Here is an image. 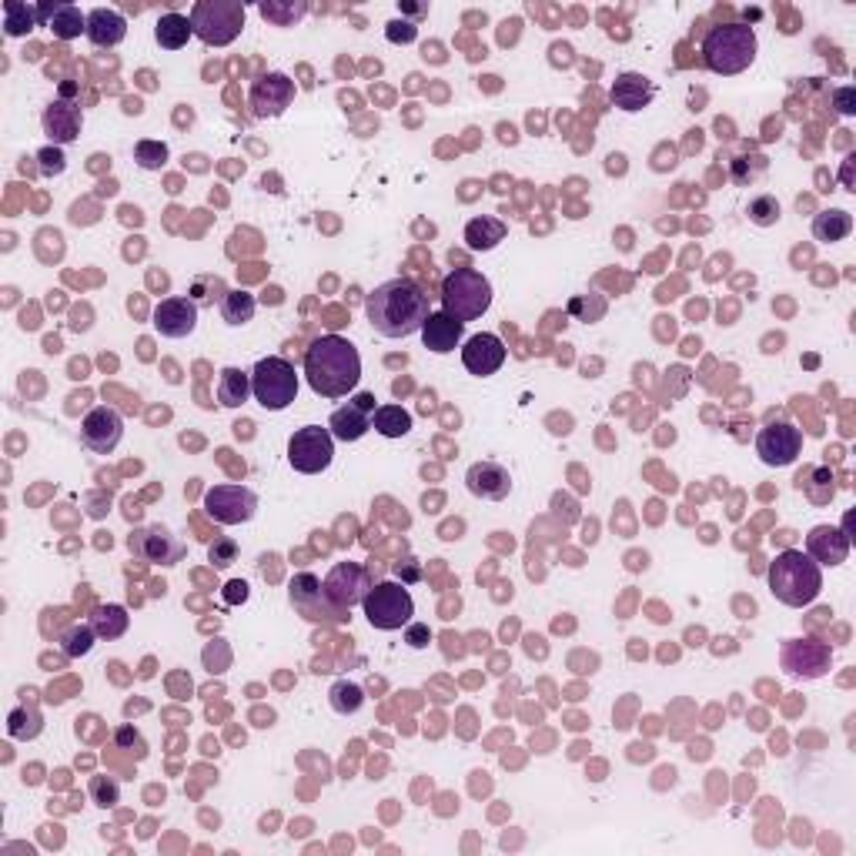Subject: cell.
<instances>
[{
    "label": "cell",
    "mask_w": 856,
    "mask_h": 856,
    "mask_svg": "<svg viewBox=\"0 0 856 856\" xmlns=\"http://www.w3.org/2000/svg\"><path fill=\"white\" fill-rule=\"evenodd\" d=\"M365 315L382 338H408V335L422 332V325L432 311H428V295L415 285V281L395 278V281L378 285L372 295H368Z\"/></svg>",
    "instance_id": "obj_1"
},
{
    "label": "cell",
    "mask_w": 856,
    "mask_h": 856,
    "mask_svg": "<svg viewBox=\"0 0 856 856\" xmlns=\"http://www.w3.org/2000/svg\"><path fill=\"white\" fill-rule=\"evenodd\" d=\"M305 378L321 398H342L362 382V355L348 338L321 335L305 352Z\"/></svg>",
    "instance_id": "obj_2"
},
{
    "label": "cell",
    "mask_w": 856,
    "mask_h": 856,
    "mask_svg": "<svg viewBox=\"0 0 856 856\" xmlns=\"http://www.w3.org/2000/svg\"><path fill=\"white\" fill-rule=\"evenodd\" d=\"M770 589L783 606H793V609L810 606L823 589L820 562H813L806 552H796V549L780 552L770 566Z\"/></svg>",
    "instance_id": "obj_3"
},
{
    "label": "cell",
    "mask_w": 856,
    "mask_h": 856,
    "mask_svg": "<svg viewBox=\"0 0 856 856\" xmlns=\"http://www.w3.org/2000/svg\"><path fill=\"white\" fill-rule=\"evenodd\" d=\"M756 61V31L749 24H719L703 41V64L713 74H743Z\"/></svg>",
    "instance_id": "obj_4"
},
{
    "label": "cell",
    "mask_w": 856,
    "mask_h": 856,
    "mask_svg": "<svg viewBox=\"0 0 856 856\" xmlns=\"http://www.w3.org/2000/svg\"><path fill=\"white\" fill-rule=\"evenodd\" d=\"M492 305V285L482 271L475 268H455L442 281V311L459 321L482 318Z\"/></svg>",
    "instance_id": "obj_5"
},
{
    "label": "cell",
    "mask_w": 856,
    "mask_h": 856,
    "mask_svg": "<svg viewBox=\"0 0 856 856\" xmlns=\"http://www.w3.org/2000/svg\"><path fill=\"white\" fill-rule=\"evenodd\" d=\"M191 27L208 47H225L245 27V7L235 0H198L191 7Z\"/></svg>",
    "instance_id": "obj_6"
},
{
    "label": "cell",
    "mask_w": 856,
    "mask_h": 856,
    "mask_svg": "<svg viewBox=\"0 0 856 856\" xmlns=\"http://www.w3.org/2000/svg\"><path fill=\"white\" fill-rule=\"evenodd\" d=\"M251 395L268 412H285L298 398V375L295 365L285 358H261L251 372Z\"/></svg>",
    "instance_id": "obj_7"
},
{
    "label": "cell",
    "mask_w": 856,
    "mask_h": 856,
    "mask_svg": "<svg viewBox=\"0 0 856 856\" xmlns=\"http://www.w3.org/2000/svg\"><path fill=\"white\" fill-rule=\"evenodd\" d=\"M362 609H365V619L382 632L402 629L415 616L412 592L405 586H398V582H378V586H372L365 592Z\"/></svg>",
    "instance_id": "obj_8"
},
{
    "label": "cell",
    "mask_w": 856,
    "mask_h": 856,
    "mask_svg": "<svg viewBox=\"0 0 856 856\" xmlns=\"http://www.w3.org/2000/svg\"><path fill=\"white\" fill-rule=\"evenodd\" d=\"M335 459V435L321 425H305L288 439V462L301 475L325 472Z\"/></svg>",
    "instance_id": "obj_9"
},
{
    "label": "cell",
    "mask_w": 856,
    "mask_h": 856,
    "mask_svg": "<svg viewBox=\"0 0 856 856\" xmlns=\"http://www.w3.org/2000/svg\"><path fill=\"white\" fill-rule=\"evenodd\" d=\"M204 509L214 522L221 525H241L251 522L258 512V495L245 489V485H214V489L204 495Z\"/></svg>",
    "instance_id": "obj_10"
},
{
    "label": "cell",
    "mask_w": 856,
    "mask_h": 856,
    "mask_svg": "<svg viewBox=\"0 0 856 856\" xmlns=\"http://www.w3.org/2000/svg\"><path fill=\"white\" fill-rule=\"evenodd\" d=\"M800 449H803V432L790 422H773L756 435V455L766 465H773V469L793 465L800 459Z\"/></svg>",
    "instance_id": "obj_11"
},
{
    "label": "cell",
    "mask_w": 856,
    "mask_h": 856,
    "mask_svg": "<svg viewBox=\"0 0 856 856\" xmlns=\"http://www.w3.org/2000/svg\"><path fill=\"white\" fill-rule=\"evenodd\" d=\"M124 439V422L114 408L97 405L87 412V418L81 422V442L97 455H111Z\"/></svg>",
    "instance_id": "obj_12"
},
{
    "label": "cell",
    "mask_w": 856,
    "mask_h": 856,
    "mask_svg": "<svg viewBox=\"0 0 856 856\" xmlns=\"http://www.w3.org/2000/svg\"><path fill=\"white\" fill-rule=\"evenodd\" d=\"M291 606H295L305 619H345V612H348L328 599L325 586H321L311 572H301V576H295V582H291Z\"/></svg>",
    "instance_id": "obj_13"
},
{
    "label": "cell",
    "mask_w": 856,
    "mask_h": 856,
    "mask_svg": "<svg viewBox=\"0 0 856 856\" xmlns=\"http://www.w3.org/2000/svg\"><path fill=\"white\" fill-rule=\"evenodd\" d=\"M505 355H509V352H505L502 338L492 335V332H482V335H472L469 342H465L462 365L469 368L472 375L489 378V375H495L505 365Z\"/></svg>",
    "instance_id": "obj_14"
},
{
    "label": "cell",
    "mask_w": 856,
    "mask_h": 856,
    "mask_svg": "<svg viewBox=\"0 0 856 856\" xmlns=\"http://www.w3.org/2000/svg\"><path fill=\"white\" fill-rule=\"evenodd\" d=\"M783 666L790 669L793 676L816 679L830 669V649L816 639H793L783 646Z\"/></svg>",
    "instance_id": "obj_15"
},
{
    "label": "cell",
    "mask_w": 856,
    "mask_h": 856,
    "mask_svg": "<svg viewBox=\"0 0 856 856\" xmlns=\"http://www.w3.org/2000/svg\"><path fill=\"white\" fill-rule=\"evenodd\" d=\"M154 328L164 338H184L198 328V301L191 298H164L154 308Z\"/></svg>",
    "instance_id": "obj_16"
},
{
    "label": "cell",
    "mask_w": 856,
    "mask_h": 856,
    "mask_svg": "<svg viewBox=\"0 0 856 856\" xmlns=\"http://www.w3.org/2000/svg\"><path fill=\"white\" fill-rule=\"evenodd\" d=\"M128 546H131V552H138L141 559L161 562V566H174V562L184 556V546L168 529H161V525H151V529L134 532Z\"/></svg>",
    "instance_id": "obj_17"
},
{
    "label": "cell",
    "mask_w": 856,
    "mask_h": 856,
    "mask_svg": "<svg viewBox=\"0 0 856 856\" xmlns=\"http://www.w3.org/2000/svg\"><path fill=\"white\" fill-rule=\"evenodd\" d=\"M291 97H295V81H288L285 74H265L251 87V104H255L258 118H278L291 104Z\"/></svg>",
    "instance_id": "obj_18"
},
{
    "label": "cell",
    "mask_w": 856,
    "mask_h": 856,
    "mask_svg": "<svg viewBox=\"0 0 856 856\" xmlns=\"http://www.w3.org/2000/svg\"><path fill=\"white\" fill-rule=\"evenodd\" d=\"M365 589H368L365 586V572L358 566H352V562H338V566L328 572V579H325L328 599H332L335 606H342V609H352L355 602H362Z\"/></svg>",
    "instance_id": "obj_19"
},
{
    "label": "cell",
    "mask_w": 856,
    "mask_h": 856,
    "mask_svg": "<svg viewBox=\"0 0 856 856\" xmlns=\"http://www.w3.org/2000/svg\"><path fill=\"white\" fill-rule=\"evenodd\" d=\"M465 485H469L472 495L489 502H502L505 495L512 492V475L502 469L499 462H475L469 475H465Z\"/></svg>",
    "instance_id": "obj_20"
},
{
    "label": "cell",
    "mask_w": 856,
    "mask_h": 856,
    "mask_svg": "<svg viewBox=\"0 0 856 856\" xmlns=\"http://www.w3.org/2000/svg\"><path fill=\"white\" fill-rule=\"evenodd\" d=\"M462 335H465V321L445 315V311H435V315H428V321L422 325V342H425L428 352H435V355L455 352V348H459V342H462Z\"/></svg>",
    "instance_id": "obj_21"
},
{
    "label": "cell",
    "mask_w": 856,
    "mask_h": 856,
    "mask_svg": "<svg viewBox=\"0 0 856 856\" xmlns=\"http://www.w3.org/2000/svg\"><path fill=\"white\" fill-rule=\"evenodd\" d=\"M128 37V21L111 7H94L87 14V41L94 47H118Z\"/></svg>",
    "instance_id": "obj_22"
},
{
    "label": "cell",
    "mask_w": 856,
    "mask_h": 856,
    "mask_svg": "<svg viewBox=\"0 0 856 856\" xmlns=\"http://www.w3.org/2000/svg\"><path fill=\"white\" fill-rule=\"evenodd\" d=\"M653 97H656V87L642 74H619L616 84H612V104H616L619 111L636 114L653 101Z\"/></svg>",
    "instance_id": "obj_23"
},
{
    "label": "cell",
    "mask_w": 856,
    "mask_h": 856,
    "mask_svg": "<svg viewBox=\"0 0 856 856\" xmlns=\"http://www.w3.org/2000/svg\"><path fill=\"white\" fill-rule=\"evenodd\" d=\"M806 546H810L813 562L840 566V562L846 559V552H850V539H846L840 529H833V525H816V529L810 532V539H806Z\"/></svg>",
    "instance_id": "obj_24"
},
{
    "label": "cell",
    "mask_w": 856,
    "mask_h": 856,
    "mask_svg": "<svg viewBox=\"0 0 856 856\" xmlns=\"http://www.w3.org/2000/svg\"><path fill=\"white\" fill-rule=\"evenodd\" d=\"M44 131L54 144H71L81 134V111L67 101H54L44 111Z\"/></svg>",
    "instance_id": "obj_25"
},
{
    "label": "cell",
    "mask_w": 856,
    "mask_h": 856,
    "mask_svg": "<svg viewBox=\"0 0 856 856\" xmlns=\"http://www.w3.org/2000/svg\"><path fill=\"white\" fill-rule=\"evenodd\" d=\"M368 428H372V418H368L365 408H358L355 402L345 405V408H338V412L332 415V422H328V432H332L335 439H342V442H358L368 432Z\"/></svg>",
    "instance_id": "obj_26"
},
{
    "label": "cell",
    "mask_w": 856,
    "mask_h": 856,
    "mask_svg": "<svg viewBox=\"0 0 856 856\" xmlns=\"http://www.w3.org/2000/svg\"><path fill=\"white\" fill-rule=\"evenodd\" d=\"M853 231V214L850 211H820L813 221V238L816 241H826V245H833V241H843L846 235Z\"/></svg>",
    "instance_id": "obj_27"
},
{
    "label": "cell",
    "mask_w": 856,
    "mask_h": 856,
    "mask_svg": "<svg viewBox=\"0 0 856 856\" xmlns=\"http://www.w3.org/2000/svg\"><path fill=\"white\" fill-rule=\"evenodd\" d=\"M191 34H194L191 17H181V14H164L158 27H154V37H158V44L164 51H181Z\"/></svg>",
    "instance_id": "obj_28"
},
{
    "label": "cell",
    "mask_w": 856,
    "mask_h": 856,
    "mask_svg": "<svg viewBox=\"0 0 856 856\" xmlns=\"http://www.w3.org/2000/svg\"><path fill=\"white\" fill-rule=\"evenodd\" d=\"M372 428L378 435H385V439H402V435L412 432V415H408L402 405H382V408H375Z\"/></svg>",
    "instance_id": "obj_29"
},
{
    "label": "cell",
    "mask_w": 856,
    "mask_h": 856,
    "mask_svg": "<svg viewBox=\"0 0 856 856\" xmlns=\"http://www.w3.org/2000/svg\"><path fill=\"white\" fill-rule=\"evenodd\" d=\"M251 395V378L241 368H225L218 382V402L225 408H241Z\"/></svg>",
    "instance_id": "obj_30"
},
{
    "label": "cell",
    "mask_w": 856,
    "mask_h": 856,
    "mask_svg": "<svg viewBox=\"0 0 856 856\" xmlns=\"http://www.w3.org/2000/svg\"><path fill=\"white\" fill-rule=\"evenodd\" d=\"M505 238V225L499 218H472L465 225V241H469L472 251H489Z\"/></svg>",
    "instance_id": "obj_31"
},
{
    "label": "cell",
    "mask_w": 856,
    "mask_h": 856,
    "mask_svg": "<svg viewBox=\"0 0 856 856\" xmlns=\"http://www.w3.org/2000/svg\"><path fill=\"white\" fill-rule=\"evenodd\" d=\"M91 626H94V632L101 639H121L124 632H128V626H131V616H128V609H124V606H104V609H97V616L91 619Z\"/></svg>",
    "instance_id": "obj_32"
},
{
    "label": "cell",
    "mask_w": 856,
    "mask_h": 856,
    "mask_svg": "<svg viewBox=\"0 0 856 856\" xmlns=\"http://www.w3.org/2000/svg\"><path fill=\"white\" fill-rule=\"evenodd\" d=\"M221 318L228 325H248L255 318V295H248V291H225L221 295Z\"/></svg>",
    "instance_id": "obj_33"
},
{
    "label": "cell",
    "mask_w": 856,
    "mask_h": 856,
    "mask_svg": "<svg viewBox=\"0 0 856 856\" xmlns=\"http://www.w3.org/2000/svg\"><path fill=\"white\" fill-rule=\"evenodd\" d=\"M51 27L57 37H77V34H87V17L77 11L74 4H54V14H51Z\"/></svg>",
    "instance_id": "obj_34"
},
{
    "label": "cell",
    "mask_w": 856,
    "mask_h": 856,
    "mask_svg": "<svg viewBox=\"0 0 856 856\" xmlns=\"http://www.w3.org/2000/svg\"><path fill=\"white\" fill-rule=\"evenodd\" d=\"M332 706L338 709V713H358L365 703V693L358 683H348V679H338V683L332 686Z\"/></svg>",
    "instance_id": "obj_35"
},
{
    "label": "cell",
    "mask_w": 856,
    "mask_h": 856,
    "mask_svg": "<svg viewBox=\"0 0 856 856\" xmlns=\"http://www.w3.org/2000/svg\"><path fill=\"white\" fill-rule=\"evenodd\" d=\"M134 161H138L144 171H161L164 164H168V144L164 141H138V148H134Z\"/></svg>",
    "instance_id": "obj_36"
},
{
    "label": "cell",
    "mask_w": 856,
    "mask_h": 856,
    "mask_svg": "<svg viewBox=\"0 0 856 856\" xmlns=\"http://www.w3.org/2000/svg\"><path fill=\"white\" fill-rule=\"evenodd\" d=\"M4 14H7L4 31L11 34V37L27 34V31H31V27H34V21H37V11H31V7H24V4H7V7H4Z\"/></svg>",
    "instance_id": "obj_37"
},
{
    "label": "cell",
    "mask_w": 856,
    "mask_h": 856,
    "mask_svg": "<svg viewBox=\"0 0 856 856\" xmlns=\"http://www.w3.org/2000/svg\"><path fill=\"white\" fill-rule=\"evenodd\" d=\"M749 218H753L760 228L776 225V221H780V201H776L773 194H763V198H756L753 204H749Z\"/></svg>",
    "instance_id": "obj_38"
},
{
    "label": "cell",
    "mask_w": 856,
    "mask_h": 856,
    "mask_svg": "<svg viewBox=\"0 0 856 856\" xmlns=\"http://www.w3.org/2000/svg\"><path fill=\"white\" fill-rule=\"evenodd\" d=\"M308 7L301 4H261V17H265V21H275L278 27H288V24H295L301 14H305Z\"/></svg>",
    "instance_id": "obj_39"
},
{
    "label": "cell",
    "mask_w": 856,
    "mask_h": 856,
    "mask_svg": "<svg viewBox=\"0 0 856 856\" xmlns=\"http://www.w3.org/2000/svg\"><path fill=\"white\" fill-rule=\"evenodd\" d=\"M94 626H77V629H71V636H67V653L71 656H84V653H91V646H94Z\"/></svg>",
    "instance_id": "obj_40"
},
{
    "label": "cell",
    "mask_w": 856,
    "mask_h": 856,
    "mask_svg": "<svg viewBox=\"0 0 856 856\" xmlns=\"http://www.w3.org/2000/svg\"><path fill=\"white\" fill-rule=\"evenodd\" d=\"M235 556H238V546H235V539H225V535H221V539H214V546L208 549V559H211V566H218V569L231 566V562H235Z\"/></svg>",
    "instance_id": "obj_41"
},
{
    "label": "cell",
    "mask_w": 856,
    "mask_h": 856,
    "mask_svg": "<svg viewBox=\"0 0 856 856\" xmlns=\"http://www.w3.org/2000/svg\"><path fill=\"white\" fill-rule=\"evenodd\" d=\"M91 793H94L97 806H114V803H118V783H104L101 776L91 783Z\"/></svg>",
    "instance_id": "obj_42"
},
{
    "label": "cell",
    "mask_w": 856,
    "mask_h": 856,
    "mask_svg": "<svg viewBox=\"0 0 856 856\" xmlns=\"http://www.w3.org/2000/svg\"><path fill=\"white\" fill-rule=\"evenodd\" d=\"M37 158L44 161V171H47V174H61V171L67 168V158H64V154L57 151V148H44L41 154H37Z\"/></svg>",
    "instance_id": "obj_43"
},
{
    "label": "cell",
    "mask_w": 856,
    "mask_h": 856,
    "mask_svg": "<svg viewBox=\"0 0 856 856\" xmlns=\"http://www.w3.org/2000/svg\"><path fill=\"white\" fill-rule=\"evenodd\" d=\"M388 41H402V44H408V41H415V24L412 21H392L388 24Z\"/></svg>",
    "instance_id": "obj_44"
},
{
    "label": "cell",
    "mask_w": 856,
    "mask_h": 856,
    "mask_svg": "<svg viewBox=\"0 0 856 856\" xmlns=\"http://www.w3.org/2000/svg\"><path fill=\"white\" fill-rule=\"evenodd\" d=\"M405 642H408L412 649H425L428 642H432V632H428V626H422V622H415V626H408Z\"/></svg>",
    "instance_id": "obj_45"
},
{
    "label": "cell",
    "mask_w": 856,
    "mask_h": 856,
    "mask_svg": "<svg viewBox=\"0 0 856 856\" xmlns=\"http://www.w3.org/2000/svg\"><path fill=\"white\" fill-rule=\"evenodd\" d=\"M833 104L840 114H853L856 111V91L853 87H840V91L833 94Z\"/></svg>",
    "instance_id": "obj_46"
},
{
    "label": "cell",
    "mask_w": 856,
    "mask_h": 856,
    "mask_svg": "<svg viewBox=\"0 0 856 856\" xmlns=\"http://www.w3.org/2000/svg\"><path fill=\"white\" fill-rule=\"evenodd\" d=\"M228 589H231V602H238V599L245 602V599H248V582H241V579H238V582H231Z\"/></svg>",
    "instance_id": "obj_47"
},
{
    "label": "cell",
    "mask_w": 856,
    "mask_h": 856,
    "mask_svg": "<svg viewBox=\"0 0 856 856\" xmlns=\"http://www.w3.org/2000/svg\"><path fill=\"white\" fill-rule=\"evenodd\" d=\"M499 138L505 144H515V141H519V134H515V128H509V124H499Z\"/></svg>",
    "instance_id": "obj_48"
},
{
    "label": "cell",
    "mask_w": 856,
    "mask_h": 856,
    "mask_svg": "<svg viewBox=\"0 0 856 856\" xmlns=\"http://www.w3.org/2000/svg\"><path fill=\"white\" fill-rule=\"evenodd\" d=\"M358 408H365V412H375V395H358L355 398Z\"/></svg>",
    "instance_id": "obj_49"
},
{
    "label": "cell",
    "mask_w": 856,
    "mask_h": 856,
    "mask_svg": "<svg viewBox=\"0 0 856 856\" xmlns=\"http://www.w3.org/2000/svg\"><path fill=\"white\" fill-rule=\"evenodd\" d=\"M261 301H265V305H268V301H275V305H278V301H281V291L271 288V291H265V295H261Z\"/></svg>",
    "instance_id": "obj_50"
}]
</instances>
